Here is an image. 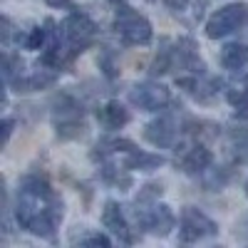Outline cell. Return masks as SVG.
Returning <instances> with one entry per match:
<instances>
[{"instance_id":"6","label":"cell","mask_w":248,"mask_h":248,"mask_svg":"<svg viewBox=\"0 0 248 248\" xmlns=\"http://www.w3.org/2000/svg\"><path fill=\"white\" fill-rule=\"evenodd\" d=\"M62 35H65V40L70 45L75 47H87L94 35H97V25H94V20L90 15H85L82 10H72L67 17H65V23H62Z\"/></svg>"},{"instance_id":"16","label":"cell","mask_w":248,"mask_h":248,"mask_svg":"<svg viewBox=\"0 0 248 248\" xmlns=\"http://www.w3.org/2000/svg\"><path fill=\"white\" fill-rule=\"evenodd\" d=\"M79 243H82V246H105V248H107V246H109V238H107V236H102V233H92L90 238L79 241Z\"/></svg>"},{"instance_id":"21","label":"cell","mask_w":248,"mask_h":248,"mask_svg":"<svg viewBox=\"0 0 248 248\" xmlns=\"http://www.w3.org/2000/svg\"><path fill=\"white\" fill-rule=\"evenodd\" d=\"M246 196H248V181H246Z\"/></svg>"},{"instance_id":"3","label":"cell","mask_w":248,"mask_h":248,"mask_svg":"<svg viewBox=\"0 0 248 248\" xmlns=\"http://www.w3.org/2000/svg\"><path fill=\"white\" fill-rule=\"evenodd\" d=\"M248 20V3H231L218 8L209 20H206V35L211 40L226 37L236 30H241Z\"/></svg>"},{"instance_id":"9","label":"cell","mask_w":248,"mask_h":248,"mask_svg":"<svg viewBox=\"0 0 248 248\" xmlns=\"http://www.w3.org/2000/svg\"><path fill=\"white\" fill-rule=\"evenodd\" d=\"M179 137V127L171 117H159L144 127V139L154 147H171Z\"/></svg>"},{"instance_id":"8","label":"cell","mask_w":248,"mask_h":248,"mask_svg":"<svg viewBox=\"0 0 248 248\" xmlns=\"http://www.w3.org/2000/svg\"><path fill=\"white\" fill-rule=\"evenodd\" d=\"M102 223H105V229L109 233H114L122 243H134L137 236L132 233L129 223H127V216H124L122 206L117 201H107L105 203V211H102Z\"/></svg>"},{"instance_id":"19","label":"cell","mask_w":248,"mask_h":248,"mask_svg":"<svg viewBox=\"0 0 248 248\" xmlns=\"http://www.w3.org/2000/svg\"><path fill=\"white\" fill-rule=\"evenodd\" d=\"M13 119H5L3 122V147H5V144H8V139H10V132H13Z\"/></svg>"},{"instance_id":"12","label":"cell","mask_w":248,"mask_h":248,"mask_svg":"<svg viewBox=\"0 0 248 248\" xmlns=\"http://www.w3.org/2000/svg\"><path fill=\"white\" fill-rule=\"evenodd\" d=\"M221 65L229 72H243L248 67V45L229 43L221 50Z\"/></svg>"},{"instance_id":"4","label":"cell","mask_w":248,"mask_h":248,"mask_svg":"<svg viewBox=\"0 0 248 248\" xmlns=\"http://www.w3.org/2000/svg\"><path fill=\"white\" fill-rule=\"evenodd\" d=\"M218 226L201 214L194 206H186L181 211V218H179V241L181 243H194V241H201V238H209V236H216Z\"/></svg>"},{"instance_id":"11","label":"cell","mask_w":248,"mask_h":248,"mask_svg":"<svg viewBox=\"0 0 248 248\" xmlns=\"http://www.w3.org/2000/svg\"><path fill=\"white\" fill-rule=\"evenodd\" d=\"M97 119L105 129H122L124 124L129 122V109L122 105L117 99H109L105 102L99 109H97Z\"/></svg>"},{"instance_id":"20","label":"cell","mask_w":248,"mask_h":248,"mask_svg":"<svg viewBox=\"0 0 248 248\" xmlns=\"http://www.w3.org/2000/svg\"><path fill=\"white\" fill-rule=\"evenodd\" d=\"M109 3H114V5H119V3H124V0H109Z\"/></svg>"},{"instance_id":"13","label":"cell","mask_w":248,"mask_h":248,"mask_svg":"<svg viewBox=\"0 0 248 248\" xmlns=\"http://www.w3.org/2000/svg\"><path fill=\"white\" fill-rule=\"evenodd\" d=\"M167 164V159H164L161 154H147V152H127V159H124V169H139V171H154L159 167H164Z\"/></svg>"},{"instance_id":"7","label":"cell","mask_w":248,"mask_h":248,"mask_svg":"<svg viewBox=\"0 0 248 248\" xmlns=\"http://www.w3.org/2000/svg\"><path fill=\"white\" fill-rule=\"evenodd\" d=\"M129 102L139 109L159 112L171 102V94L164 85H156V82H141V85H134L129 90Z\"/></svg>"},{"instance_id":"1","label":"cell","mask_w":248,"mask_h":248,"mask_svg":"<svg viewBox=\"0 0 248 248\" xmlns=\"http://www.w3.org/2000/svg\"><path fill=\"white\" fill-rule=\"evenodd\" d=\"M15 218L30 233L40 238H52L57 223L62 221V201L45 179L28 176L17 191Z\"/></svg>"},{"instance_id":"17","label":"cell","mask_w":248,"mask_h":248,"mask_svg":"<svg viewBox=\"0 0 248 248\" xmlns=\"http://www.w3.org/2000/svg\"><path fill=\"white\" fill-rule=\"evenodd\" d=\"M164 5H167L169 10H174V13H181V10H186L189 0H164Z\"/></svg>"},{"instance_id":"2","label":"cell","mask_w":248,"mask_h":248,"mask_svg":"<svg viewBox=\"0 0 248 248\" xmlns=\"http://www.w3.org/2000/svg\"><path fill=\"white\" fill-rule=\"evenodd\" d=\"M114 30L122 37L124 45H149L152 43V23L144 15H139L134 8L122 5L117 10V20H114Z\"/></svg>"},{"instance_id":"15","label":"cell","mask_w":248,"mask_h":248,"mask_svg":"<svg viewBox=\"0 0 248 248\" xmlns=\"http://www.w3.org/2000/svg\"><path fill=\"white\" fill-rule=\"evenodd\" d=\"M45 40H47V30L32 28L30 35H28V40H25V47H28V50H40V47L45 45Z\"/></svg>"},{"instance_id":"10","label":"cell","mask_w":248,"mask_h":248,"mask_svg":"<svg viewBox=\"0 0 248 248\" xmlns=\"http://www.w3.org/2000/svg\"><path fill=\"white\" fill-rule=\"evenodd\" d=\"M211 164H214V154L206 149V147H201V144H196V147H191V149H186L181 154V159H179V167L186 174H201V171L209 169Z\"/></svg>"},{"instance_id":"5","label":"cell","mask_w":248,"mask_h":248,"mask_svg":"<svg viewBox=\"0 0 248 248\" xmlns=\"http://www.w3.org/2000/svg\"><path fill=\"white\" fill-rule=\"evenodd\" d=\"M137 218L139 223L144 226L147 231H152L154 236H167L171 229H174V214L169 206H164V203H137Z\"/></svg>"},{"instance_id":"14","label":"cell","mask_w":248,"mask_h":248,"mask_svg":"<svg viewBox=\"0 0 248 248\" xmlns=\"http://www.w3.org/2000/svg\"><path fill=\"white\" fill-rule=\"evenodd\" d=\"M229 102L236 107V112L241 114V117H248V77L243 79V85L241 87H236V90H229Z\"/></svg>"},{"instance_id":"18","label":"cell","mask_w":248,"mask_h":248,"mask_svg":"<svg viewBox=\"0 0 248 248\" xmlns=\"http://www.w3.org/2000/svg\"><path fill=\"white\" fill-rule=\"evenodd\" d=\"M50 8H57V10H65V8H72V0H45Z\"/></svg>"}]
</instances>
